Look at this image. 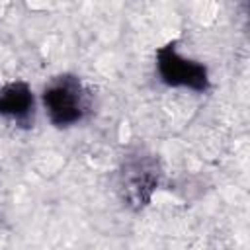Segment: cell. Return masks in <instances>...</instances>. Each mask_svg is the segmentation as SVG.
<instances>
[{
	"label": "cell",
	"mask_w": 250,
	"mask_h": 250,
	"mask_svg": "<svg viewBox=\"0 0 250 250\" xmlns=\"http://www.w3.org/2000/svg\"><path fill=\"white\" fill-rule=\"evenodd\" d=\"M43 105L55 127H70L90 111V92L72 74L57 76L43 92Z\"/></svg>",
	"instance_id": "obj_1"
},
{
	"label": "cell",
	"mask_w": 250,
	"mask_h": 250,
	"mask_svg": "<svg viewBox=\"0 0 250 250\" xmlns=\"http://www.w3.org/2000/svg\"><path fill=\"white\" fill-rule=\"evenodd\" d=\"M156 70L166 86L189 88L195 92H203L209 88L207 68L197 61L182 57L176 51L174 43L156 51Z\"/></svg>",
	"instance_id": "obj_2"
},
{
	"label": "cell",
	"mask_w": 250,
	"mask_h": 250,
	"mask_svg": "<svg viewBox=\"0 0 250 250\" xmlns=\"http://www.w3.org/2000/svg\"><path fill=\"white\" fill-rule=\"evenodd\" d=\"M158 184V170L150 156L131 154L123 162L121 170V189L125 201L139 209L150 201V195Z\"/></svg>",
	"instance_id": "obj_3"
},
{
	"label": "cell",
	"mask_w": 250,
	"mask_h": 250,
	"mask_svg": "<svg viewBox=\"0 0 250 250\" xmlns=\"http://www.w3.org/2000/svg\"><path fill=\"white\" fill-rule=\"evenodd\" d=\"M33 111V94L25 82L0 86V115L23 121Z\"/></svg>",
	"instance_id": "obj_4"
}]
</instances>
